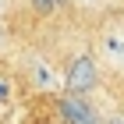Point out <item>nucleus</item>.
Masks as SVG:
<instances>
[{
    "mask_svg": "<svg viewBox=\"0 0 124 124\" xmlns=\"http://www.w3.org/2000/svg\"><path fill=\"white\" fill-rule=\"evenodd\" d=\"M4 92H7V85H4V82H0V96H4Z\"/></svg>",
    "mask_w": 124,
    "mask_h": 124,
    "instance_id": "obj_5",
    "label": "nucleus"
},
{
    "mask_svg": "<svg viewBox=\"0 0 124 124\" xmlns=\"http://www.w3.org/2000/svg\"><path fill=\"white\" fill-rule=\"evenodd\" d=\"M67 96H85L89 89H96V82H99V71H96L92 57H75L71 64H67Z\"/></svg>",
    "mask_w": 124,
    "mask_h": 124,
    "instance_id": "obj_1",
    "label": "nucleus"
},
{
    "mask_svg": "<svg viewBox=\"0 0 124 124\" xmlns=\"http://www.w3.org/2000/svg\"><path fill=\"white\" fill-rule=\"evenodd\" d=\"M106 124H124V117H106Z\"/></svg>",
    "mask_w": 124,
    "mask_h": 124,
    "instance_id": "obj_4",
    "label": "nucleus"
},
{
    "mask_svg": "<svg viewBox=\"0 0 124 124\" xmlns=\"http://www.w3.org/2000/svg\"><path fill=\"white\" fill-rule=\"evenodd\" d=\"M60 0H32V7H36V14H53L57 11Z\"/></svg>",
    "mask_w": 124,
    "mask_h": 124,
    "instance_id": "obj_3",
    "label": "nucleus"
},
{
    "mask_svg": "<svg viewBox=\"0 0 124 124\" xmlns=\"http://www.w3.org/2000/svg\"><path fill=\"white\" fill-rule=\"evenodd\" d=\"M60 117H64V124H99L96 121V110L82 99V96H64L57 103Z\"/></svg>",
    "mask_w": 124,
    "mask_h": 124,
    "instance_id": "obj_2",
    "label": "nucleus"
}]
</instances>
